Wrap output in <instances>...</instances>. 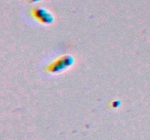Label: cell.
I'll return each instance as SVG.
<instances>
[{"instance_id": "1", "label": "cell", "mask_w": 150, "mask_h": 140, "mask_svg": "<svg viewBox=\"0 0 150 140\" xmlns=\"http://www.w3.org/2000/svg\"><path fill=\"white\" fill-rule=\"evenodd\" d=\"M33 13L35 17L41 20L48 21V20H51L52 18V16L50 15V13L43 9H37V10H34Z\"/></svg>"}]
</instances>
